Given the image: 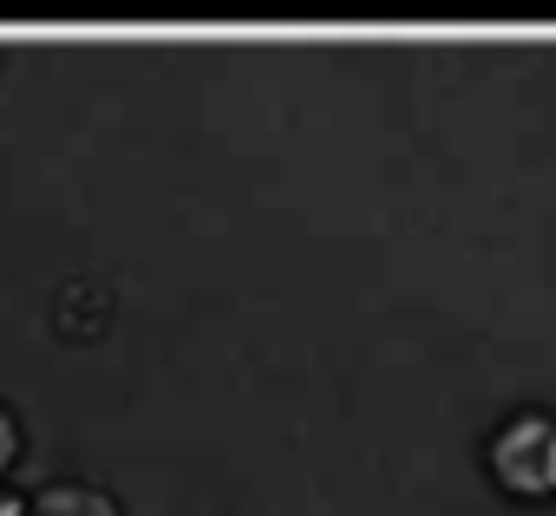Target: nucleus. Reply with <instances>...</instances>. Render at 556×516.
Instances as JSON below:
<instances>
[{
	"label": "nucleus",
	"mask_w": 556,
	"mask_h": 516,
	"mask_svg": "<svg viewBox=\"0 0 556 516\" xmlns=\"http://www.w3.org/2000/svg\"><path fill=\"white\" fill-rule=\"evenodd\" d=\"M491 477L510 496H556V418L549 412H517L491 438Z\"/></svg>",
	"instance_id": "1"
},
{
	"label": "nucleus",
	"mask_w": 556,
	"mask_h": 516,
	"mask_svg": "<svg viewBox=\"0 0 556 516\" xmlns=\"http://www.w3.org/2000/svg\"><path fill=\"white\" fill-rule=\"evenodd\" d=\"M53 327L66 340H99L112 327V295L99 282H66L60 288V308H53Z\"/></svg>",
	"instance_id": "2"
},
{
	"label": "nucleus",
	"mask_w": 556,
	"mask_h": 516,
	"mask_svg": "<svg viewBox=\"0 0 556 516\" xmlns=\"http://www.w3.org/2000/svg\"><path fill=\"white\" fill-rule=\"evenodd\" d=\"M27 516H125V509H118V496H105L92 483H47L27 503Z\"/></svg>",
	"instance_id": "3"
},
{
	"label": "nucleus",
	"mask_w": 556,
	"mask_h": 516,
	"mask_svg": "<svg viewBox=\"0 0 556 516\" xmlns=\"http://www.w3.org/2000/svg\"><path fill=\"white\" fill-rule=\"evenodd\" d=\"M14 457H21V425H14V412L0 405V477L14 470Z\"/></svg>",
	"instance_id": "4"
}]
</instances>
